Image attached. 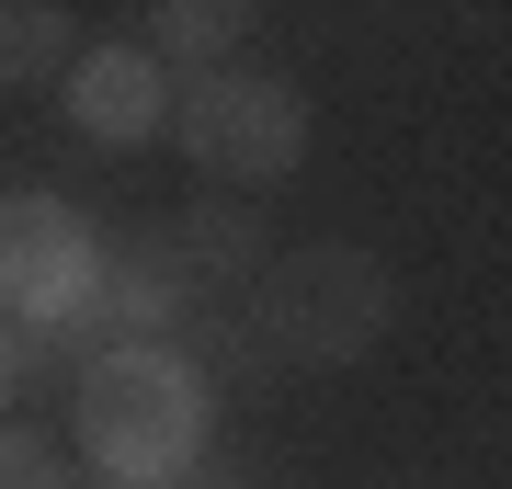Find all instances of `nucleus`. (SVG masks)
<instances>
[{
  "label": "nucleus",
  "mask_w": 512,
  "mask_h": 489,
  "mask_svg": "<svg viewBox=\"0 0 512 489\" xmlns=\"http://www.w3.org/2000/svg\"><path fill=\"white\" fill-rule=\"evenodd\" d=\"M205 433H217V376L183 342H126L69 376V444L114 489H171L205 455Z\"/></svg>",
  "instance_id": "obj_1"
},
{
  "label": "nucleus",
  "mask_w": 512,
  "mask_h": 489,
  "mask_svg": "<svg viewBox=\"0 0 512 489\" xmlns=\"http://www.w3.org/2000/svg\"><path fill=\"white\" fill-rule=\"evenodd\" d=\"M239 319L262 330L274 364H365L399 319V273H387L365 239H296V251L262 262V285L239 296Z\"/></svg>",
  "instance_id": "obj_2"
},
{
  "label": "nucleus",
  "mask_w": 512,
  "mask_h": 489,
  "mask_svg": "<svg viewBox=\"0 0 512 489\" xmlns=\"http://www.w3.org/2000/svg\"><path fill=\"white\" fill-rule=\"evenodd\" d=\"M171 148L217 182V194H262V182L308 171V91L285 69H205L183 80V103H171Z\"/></svg>",
  "instance_id": "obj_3"
},
{
  "label": "nucleus",
  "mask_w": 512,
  "mask_h": 489,
  "mask_svg": "<svg viewBox=\"0 0 512 489\" xmlns=\"http://www.w3.org/2000/svg\"><path fill=\"white\" fill-rule=\"evenodd\" d=\"M114 239L92 228V205L69 194H0V319L35 330V353H57L80 319L103 308Z\"/></svg>",
  "instance_id": "obj_4"
},
{
  "label": "nucleus",
  "mask_w": 512,
  "mask_h": 489,
  "mask_svg": "<svg viewBox=\"0 0 512 489\" xmlns=\"http://www.w3.org/2000/svg\"><path fill=\"white\" fill-rule=\"evenodd\" d=\"M171 103H183V80H171L137 35L80 46V69L57 80V114H69V137H80V148H103V160H126V148H160V137H171Z\"/></svg>",
  "instance_id": "obj_5"
},
{
  "label": "nucleus",
  "mask_w": 512,
  "mask_h": 489,
  "mask_svg": "<svg viewBox=\"0 0 512 489\" xmlns=\"http://www.w3.org/2000/svg\"><path fill=\"white\" fill-rule=\"evenodd\" d=\"M171 239H183V262L205 273V296H251L262 285V262H274V239H262V217L239 194H194L183 217H160Z\"/></svg>",
  "instance_id": "obj_6"
},
{
  "label": "nucleus",
  "mask_w": 512,
  "mask_h": 489,
  "mask_svg": "<svg viewBox=\"0 0 512 489\" xmlns=\"http://www.w3.org/2000/svg\"><path fill=\"white\" fill-rule=\"evenodd\" d=\"M137 46L160 57L171 80H205V69H239L251 12H239V0H148V12H137Z\"/></svg>",
  "instance_id": "obj_7"
},
{
  "label": "nucleus",
  "mask_w": 512,
  "mask_h": 489,
  "mask_svg": "<svg viewBox=\"0 0 512 489\" xmlns=\"http://www.w3.org/2000/svg\"><path fill=\"white\" fill-rule=\"evenodd\" d=\"M80 12H57V0H0V91H46L80 69Z\"/></svg>",
  "instance_id": "obj_8"
},
{
  "label": "nucleus",
  "mask_w": 512,
  "mask_h": 489,
  "mask_svg": "<svg viewBox=\"0 0 512 489\" xmlns=\"http://www.w3.org/2000/svg\"><path fill=\"white\" fill-rule=\"evenodd\" d=\"M0 489H80V478H69V455L35 421H0Z\"/></svg>",
  "instance_id": "obj_9"
},
{
  "label": "nucleus",
  "mask_w": 512,
  "mask_h": 489,
  "mask_svg": "<svg viewBox=\"0 0 512 489\" xmlns=\"http://www.w3.org/2000/svg\"><path fill=\"white\" fill-rule=\"evenodd\" d=\"M35 330H12V319H0V421H12V399H23V387H35Z\"/></svg>",
  "instance_id": "obj_10"
}]
</instances>
